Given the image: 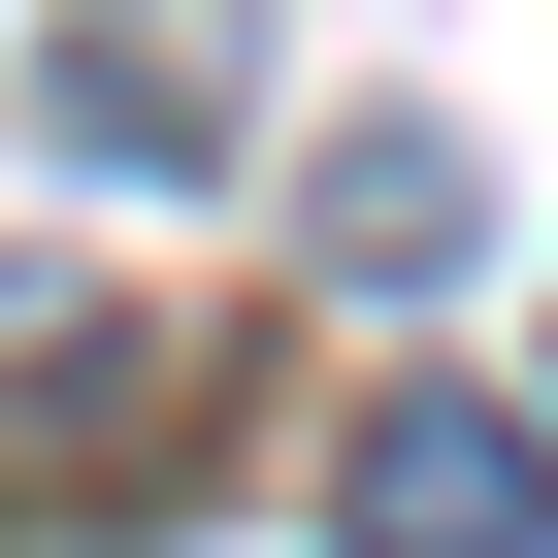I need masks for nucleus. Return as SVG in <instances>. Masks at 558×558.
Listing matches in <instances>:
<instances>
[{
    "instance_id": "f03ea898",
    "label": "nucleus",
    "mask_w": 558,
    "mask_h": 558,
    "mask_svg": "<svg viewBox=\"0 0 558 558\" xmlns=\"http://www.w3.org/2000/svg\"><path fill=\"white\" fill-rule=\"evenodd\" d=\"M296 230H329V296H362V329H427L460 263H493V165L395 99V132H329V165H296Z\"/></svg>"
},
{
    "instance_id": "f257e3e1",
    "label": "nucleus",
    "mask_w": 558,
    "mask_h": 558,
    "mask_svg": "<svg viewBox=\"0 0 558 558\" xmlns=\"http://www.w3.org/2000/svg\"><path fill=\"white\" fill-rule=\"evenodd\" d=\"M230 99H263V0H66V34H34V132L66 165H230Z\"/></svg>"
},
{
    "instance_id": "7ed1b4c3",
    "label": "nucleus",
    "mask_w": 558,
    "mask_h": 558,
    "mask_svg": "<svg viewBox=\"0 0 558 558\" xmlns=\"http://www.w3.org/2000/svg\"><path fill=\"white\" fill-rule=\"evenodd\" d=\"M362 525H395V558H525V525H558V427H525V395H362Z\"/></svg>"
}]
</instances>
